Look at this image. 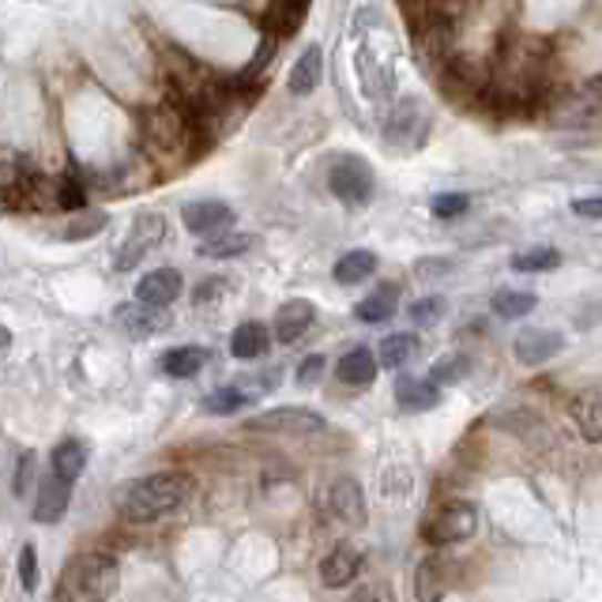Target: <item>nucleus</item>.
Here are the masks:
<instances>
[{"instance_id":"nucleus-1","label":"nucleus","mask_w":602,"mask_h":602,"mask_svg":"<svg viewBox=\"0 0 602 602\" xmlns=\"http://www.w3.org/2000/svg\"><path fill=\"white\" fill-rule=\"evenodd\" d=\"M196 493L193 475L185 471H155L143 475V479H132L124 490L118 493V512L129 523H155L166 520L185 509Z\"/></svg>"},{"instance_id":"nucleus-2","label":"nucleus","mask_w":602,"mask_h":602,"mask_svg":"<svg viewBox=\"0 0 602 602\" xmlns=\"http://www.w3.org/2000/svg\"><path fill=\"white\" fill-rule=\"evenodd\" d=\"M121 584V565L106 550H91L69 561L64 584L57 595L61 599H110Z\"/></svg>"},{"instance_id":"nucleus-3","label":"nucleus","mask_w":602,"mask_h":602,"mask_svg":"<svg viewBox=\"0 0 602 602\" xmlns=\"http://www.w3.org/2000/svg\"><path fill=\"white\" fill-rule=\"evenodd\" d=\"M328 188L343 200V204L361 207V204H369L373 193H377V174H373V166H369L366 159L343 155V159L331 162V170H328Z\"/></svg>"},{"instance_id":"nucleus-4","label":"nucleus","mask_w":602,"mask_h":602,"mask_svg":"<svg viewBox=\"0 0 602 602\" xmlns=\"http://www.w3.org/2000/svg\"><path fill=\"white\" fill-rule=\"evenodd\" d=\"M162 237H166V218H162L159 212H140L136 218H132L129 234L121 237V248H118V256H113V267H118V272L136 267L143 256L151 253V248L162 245Z\"/></svg>"},{"instance_id":"nucleus-5","label":"nucleus","mask_w":602,"mask_h":602,"mask_svg":"<svg viewBox=\"0 0 602 602\" xmlns=\"http://www.w3.org/2000/svg\"><path fill=\"white\" fill-rule=\"evenodd\" d=\"M479 531V509H475L471 501H448L441 509L433 512V520H429V542H437V547H448V542H467L471 534Z\"/></svg>"},{"instance_id":"nucleus-6","label":"nucleus","mask_w":602,"mask_h":602,"mask_svg":"<svg viewBox=\"0 0 602 602\" xmlns=\"http://www.w3.org/2000/svg\"><path fill=\"white\" fill-rule=\"evenodd\" d=\"M324 426H328L324 415H317V410H309V407H275L248 422V429H256V433H290V437L320 433Z\"/></svg>"},{"instance_id":"nucleus-7","label":"nucleus","mask_w":602,"mask_h":602,"mask_svg":"<svg viewBox=\"0 0 602 602\" xmlns=\"http://www.w3.org/2000/svg\"><path fill=\"white\" fill-rule=\"evenodd\" d=\"M113 320H118L132 339H151V336H159V331L170 328V305H151V302H140V298L124 302V305H118Z\"/></svg>"},{"instance_id":"nucleus-8","label":"nucleus","mask_w":602,"mask_h":602,"mask_svg":"<svg viewBox=\"0 0 602 602\" xmlns=\"http://www.w3.org/2000/svg\"><path fill=\"white\" fill-rule=\"evenodd\" d=\"M426 132H429L426 110L418 106V102H399V106L391 110V118H388L385 136H388L391 147L415 151V147H422V143H426Z\"/></svg>"},{"instance_id":"nucleus-9","label":"nucleus","mask_w":602,"mask_h":602,"mask_svg":"<svg viewBox=\"0 0 602 602\" xmlns=\"http://www.w3.org/2000/svg\"><path fill=\"white\" fill-rule=\"evenodd\" d=\"M328 512L331 520L343 523V528L358 531L361 523H366V493H361V486L355 479H336L328 486Z\"/></svg>"},{"instance_id":"nucleus-10","label":"nucleus","mask_w":602,"mask_h":602,"mask_svg":"<svg viewBox=\"0 0 602 602\" xmlns=\"http://www.w3.org/2000/svg\"><path fill=\"white\" fill-rule=\"evenodd\" d=\"M181 223H185L188 234H218V231H231L234 226V207L223 204V200H193V204L181 207Z\"/></svg>"},{"instance_id":"nucleus-11","label":"nucleus","mask_w":602,"mask_h":602,"mask_svg":"<svg viewBox=\"0 0 602 602\" xmlns=\"http://www.w3.org/2000/svg\"><path fill=\"white\" fill-rule=\"evenodd\" d=\"M72 504V482L61 475H45L34 486V520L38 523H57Z\"/></svg>"},{"instance_id":"nucleus-12","label":"nucleus","mask_w":602,"mask_h":602,"mask_svg":"<svg viewBox=\"0 0 602 602\" xmlns=\"http://www.w3.org/2000/svg\"><path fill=\"white\" fill-rule=\"evenodd\" d=\"M561 347H565V339L550 328H523L516 331L512 339V355L520 358L523 366H542V361H550L553 355H561Z\"/></svg>"},{"instance_id":"nucleus-13","label":"nucleus","mask_w":602,"mask_h":602,"mask_svg":"<svg viewBox=\"0 0 602 602\" xmlns=\"http://www.w3.org/2000/svg\"><path fill=\"white\" fill-rule=\"evenodd\" d=\"M361 572V550L355 542H339L328 550V558L320 561V580L324 588H347Z\"/></svg>"},{"instance_id":"nucleus-14","label":"nucleus","mask_w":602,"mask_h":602,"mask_svg":"<svg viewBox=\"0 0 602 602\" xmlns=\"http://www.w3.org/2000/svg\"><path fill=\"white\" fill-rule=\"evenodd\" d=\"M313 320H317V305L305 302V298H290L279 305V313H275V339L279 343H298L305 331L313 328Z\"/></svg>"},{"instance_id":"nucleus-15","label":"nucleus","mask_w":602,"mask_h":602,"mask_svg":"<svg viewBox=\"0 0 602 602\" xmlns=\"http://www.w3.org/2000/svg\"><path fill=\"white\" fill-rule=\"evenodd\" d=\"M181 290H185V279H181L177 267H155L136 283V298L151 305H174Z\"/></svg>"},{"instance_id":"nucleus-16","label":"nucleus","mask_w":602,"mask_h":602,"mask_svg":"<svg viewBox=\"0 0 602 602\" xmlns=\"http://www.w3.org/2000/svg\"><path fill=\"white\" fill-rule=\"evenodd\" d=\"M320 80H324V50H320V45H305L302 57L294 61L286 88H290V94L305 99V94H313L320 88Z\"/></svg>"},{"instance_id":"nucleus-17","label":"nucleus","mask_w":602,"mask_h":602,"mask_svg":"<svg viewBox=\"0 0 602 602\" xmlns=\"http://www.w3.org/2000/svg\"><path fill=\"white\" fill-rule=\"evenodd\" d=\"M355 69H358V80H361V91H366L369 99H388L391 94V69L385 61H377V53H373L369 45H358Z\"/></svg>"},{"instance_id":"nucleus-18","label":"nucleus","mask_w":602,"mask_h":602,"mask_svg":"<svg viewBox=\"0 0 602 602\" xmlns=\"http://www.w3.org/2000/svg\"><path fill=\"white\" fill-rule=\"evenodd\" d=\"M309 4L313 0H272V4H267V19H264L267 34L290 38L305 23V16H309Z\"/></svg>"},{"instance_id":"nucleus-19","label":"nucleus","mask_w":602,"mask_h":602,"mask_svg":"<svg viewBox=\"0 0 602 602\" xmlns=\"http://www.w3.org/2000/svg\"><path fill=\"white\" fill-rule=\"evenodd\" d=\"M377 369H380L377 355L366 350V347H358V350H347V355L339 358L336 377L343 380V385H350V388H366V385L377 380Z\"/></svg>"},{"instance_id":"nucleus-20","label":"nucleus","mask_w":602,"mask_h":602,"mask_svg":"<svg viewBox=\"0 0 602 602\" xmlns=\"http://www.w3.org/2000/svg\"><path fill=\"white\" fill-rule=\"evenodd\" d=\"M445 83L463 94H475L486 88V64L482 61H471V57H456L448 53L445 57Z\"/></svg>"},{"instance_id":"nucleus-21","label":"nucleus","mask_w":602,"mask_h":602,"mask_svg":"<svg viewBox=\"0 0 602 602\" xmlns=\"http://www.w3.org/2000/svg\"><path fill=\"white\" fill-rule=\"evenodd\" d=\"M267 347H272V331H267L261 320H245L234 328V336H231V355L234 358L256 361V358L267 355Z\"/></svg>"},{"instance_id":"nucleus-22","label":"nucleus","mask_w":602,"mask_h":602,"mask_svg":"<svg viewBox=\"0 0 602 602\" xmlns=\"http://www.w3.org/2000/svg\"><path fill=\"white\" fill-rule=\"evenodd\" d=\"M396 404L404 410H429L441 404V385H437V380H422V377H399Z\"/></svg>"},{"instance_id":"nucleus-23","label":"nucleus","mask_w":602,"mask_h":602,"mask_svg":"<svg viewBox=\"0 0 602 602\" xmlns=\"http://www.w3.org/2000/svg\"><path fill=\"white\" fill-rule=\"evenodd\" d=\"M110 226V215L106 212H88V207H80V212H69V223L61 226V231H53L57 242H88V237H99L102 231Z\"/></svg>"},{"instance_id":"nucleus-24","label":"nucleus","mask_w":602,"mask_h":602,"mask_svg":"<svg viewBox=\"0 0 602 602\" xmlns=\"http://www.w3.org/2000/svg\"><path fill=\"white\" fill-rule=\"evenodd\" d=\"M88 445L80 441V437H64L61 445L53 448V456H50V463H53V475H61V479H69L75 482L83 471H88Z\"/></svg>"},{"instance_id":"nucleus-25","label":"nucleus","mask_w":602,"mask_h":602,"mask_svg":"<svg viewBox=\"0 0 602 602\" xmlns=\"http://www.w3.org/2000/svg\"><path fill=\"white\" fill-rule=\"evenodd\" d=\"M212 361V355H207V347H174V350H166L162 355V373L166 377H174V380H188V377H196L200 369Z\"/></svg>"},{"instance_id":"nucleus-26","label":"nucleus","mask_w":602,"mask_h":602,"mask_svg":"<svg viewBox=\"0 0 602 602\" xmlns=\"http://www.w3.org/2000/svg\"><path fill=\"white\" fill-rule=\"evenodd\" d=\"M396 305H399V286H396V283H385V286H377V290H373L369 298L358 302L355 317H358L361 324H380V320L396 317Z\"/></svg>"},{"instance_id":"nucleus-27","label":"nucleus","mask_w":602,"mask_h":602,"mask_svg":"<svg viewBox=\"0 0 602 602\" xmlns=\"http://www.w3.org/2000/svg\"><path fill=\"white\" fill-rule=\"evenodd\" d=\"M377 272V253H369V248H350L347 256H339L336 261V283L343 286H355V283H366L369 275Z\"/></svg>"},{"instance_id":"nucleus-28","label":"nucleus","mask_w":602,"mask_h":602,"mask_svg":"<svg viewBox=\"0 0 602 602\" xmlns=\"http://www.w3.org/2000/svg\"><path fill=\"white\" fill-rule=\"evenodd\" d=\"M572 422H577L580 437H584L588 445H602V399L595 396L572 399Z\"/></svg>"},{"instance_id":"nucleus-29","label":"nucleus","mask_w":602,"mask_h":602,"mask_svg":"<svg viewBox=\"0 0 602 602\" xmlns=\"http://www.w3.org/2000/svg\"><path fill=\"white\" fill-rule=\"evenodd\" d=\"M253 248V237L248 234H231V231H218L207 234L200 242V256H212V261H231V256H242Z\"/></svg>"},{"instance_id":"nucleus-30","label":"nucleus","mask_w":602,"mask_h":602,"mask_svg":"<svg viewBox=\"0 0 602 602\" xmlns=\"http://www.w3.org/2000/svg\"><path fill=\"white\" fill-rule=\"evenodd\" d=\"M418 355V339L410 336V331H399V336H385L380 339V347H377V361H380V369H399V366H407L410 358Z\"/></svg>"},{"instance_id":"nucleus-31","label":"nucleus","mask_w":602,"mask_h":602,"mask_svg":"<svg viewBox=\"0 0 602 602\" xmlns=\"http://www.w3.org/2000/svg\"><path fill=\"white\" fill-rule=\"evenodd\" d=\"M256 396H248L245 388H237V385H226V388H215V391H207L204 396V407L207 415H237V410H245L248 404H253Z\"/></svg>"},{"instance_id":"nucleus-32","label":"nucleus","mask_w":602,"mask_h":602,"mask_svg":"<svg viewBox=\"0 0 602 602\" xmlns=\"http://www.w3.org/2000/svg\"><path fill=\"white\" fill-rule=\"evenodd\" d=\"M534 294L528 290H501V294H493V313L501 320H520V317H531V309H534Z\"/></svg>"},{"instance_id":"nucleus-33","label":"nucleus","mask_w":602,"mask_h":602,"mask_svg":"<svg viewBox=\"0 0 602 602\" xmlns=\"http://www.w3.org/2000/svg\"><path fill=\"white\" fill-rule=\"evenodd\" d=\"M415 591H418V599H426V602L445 595V565H441V558H426L422 565H418Z\"/></svg>"},{"instance_id":"nucleus-34","label":"nucleus","mask_w":602,"mask_h":602,"mask_svg":"<svg viewBox=\"0 0 602 602\" xmlns=\"http://www.w3.org/2000/svg\"><path fill=\"white\" fill-rule=\"evenodd\" d=\"M558 264H561V253L550 245H531V248H523V253L512 256L516 272H553Z\"/></svg>"},{"instance_id":"nucleus-35","label":"nucleus","mask_w":602,"mask_h":602,"mask_svg":"<svg viewBox=\"0 0 602 602\" xmlns=\"http://www.w3.org/2000/svg\"><path fill=\"white\" fill-rule=\"evenodd\" d=\"M53 200H57V207H61V212H80V207H88V185H83L75 174L72 177L64 174L61 181H57Z\"/></svg>"},{"instance_id":"nucleus-36","label":"nucleus","mask_w":602,"mask_h":602,"mask_svg":"<svg viewBox=\"0 0 602 602\" xmlns=\"http://www.w3.org/2000/svg\"><path fill=\"white\" fill-rule=\"evenodd\" d=\"M467 373H471V358H467V355H445L433 366V373H429V380H437L441 388H448V385H460Z\"/></svg>"},{"instance_id":"nucleus-37","label":"nucleus","mask_w":602,"mask_h":602,"mask_svg":"<svg viewBox=\"0 0 602 602\" xmlns=\"http://www.w3.org/2000/svg\"><path fill=\"white\" fill-rule=\"evenodd\" d=\"M407 313L415 324H437L448 313V302L445 298H418V302H410Z\"/></svg>"},{"instance_id":"nucleus-38","label":"nucleus","mask_w":602,"mask_h":602,"mask_svg":"<svg viewBox=\"0 0 602 602\" xmlns=\"http://www.w3.org/2000/svg\"><path fill=\"white\" fill-rule=\"evenodd\" d=\"M467 207H471V196H467V193H441L433 200V215L437 218H460Z\"/></svg>"},{"instance_id":"nucleus-39","label":"nucleus","mask_w":602,"mask_h":602,"mask_svg":"<svg viewBox=\"0 0 602 602\" xmlns=\"http://www.w3.org/2000/svg\"><path fill=\"white\" fill-rule=\"evenodd\" d=\"M38 486V460L34 452L19 456V471H16V497H27Z\"/></svg>"},{"instance_id":"nucleus-40","label":"nucleus","mask_w":602,"mask_h":602,"mask_svg":"<svg viewBox=\"0 0 602 602\" xmlns=\"http://www.w3.org/2000/svg\"><path fill=\"white\" fill-rule=\"evenodd\" d=\"M19 584H23V591H38V553L31 542L19 550Z\"/></svg>"},{"instance_id":"nucleus-41","label":"nucleus","mask_w":602,"mask_h":602,"mask_svg":"<svg viewBox=\"0 0 602 602\" xmlns=\"http://www.w3.org/2000/svg\"><path fill=\"white\" fill-rule=\"evenodd\" d=\"M324 369H328V358H324V355H309V358H302V366H298V385H302V388L320 385Z\"/></svg>"},{"instance_id":"nucleus-42","label":"nucleus","mask_w":602,"mask_h":602,"mask_svg":"<svg viewBox=\"0 0 602 602\" xmlns=\"http://www.w3.org/2000/svg\"><path fill=\"white\" fill-rule=\"evenodd\" d=\"M572 212H577L580 218H602V196L572 200Z\"/></svg>"},{"instance_id":"nucleus-43","label":"nucleus","mask_w":602,"mask_h":602,"mask_svg":"<svg viewBox=\"0 0 602 602\" xmlns=\"http://www.w3.org/2000/svg\"><path fill=\"white\" fill-rule=\"evenodd\" d=\"M448 267H452L448 261H418L415 272H418V279H437V275H445Z\"/></svg>"},{"instance_id":"nucleus-44","label":"nucleus","mask_w":602,"mask_h":602,"mask_svg":"<svg viewBox=\"0 0 602 602\" xmlns=\"http://www.w3.org/2000/svg\"><path fill=\"white\" fill-rule=\"evenodd\" d=\"M584 99H588V106L602 110V75H591V80L584 83Z\"/></svg>"},{"instance_id":"nucleus-45","label":"nucleus","mask_w":602,"mask_h":602,"mask_svg":"<svg viewBox=\"0 0 602 602\" xmlns=\"http://www.w3.org/2000/svg\"><path fill=\"white\" fill-rule=\"evenodd\" d=\"M226 290H231V283H218V279H212V283L204 286V290L196 294V302H200V305H207V298H223Z\"/></svg>"},{"instance_id":"nucleus-46","label":"nucleus","mask_w":602,"mask_h":602,"mask_svg":"<svg viewBox=\"0 0 602 602\" xmlns=\"http://www.w3.org/2000/svg\"><path fill=\"white\" fill-rule=\"evenodd\" d=\"M8 347H12V331H8L4 324H0V355H4Z\"/></svg>"}]
</instances>
